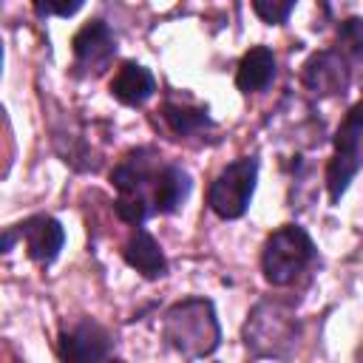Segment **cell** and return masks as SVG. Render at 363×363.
Wrapping results in <instances>:
<instances>
[{
  "label": "cell",
  "mask_w": 363,
  "mask_h": 363,
  "mask_svg": "<svg viewBox=\"0 0 363 363\" xmlns=\"http://www.w3.org/2000/svg\"><path fill=\"white\" fill-rule=\"evenodd\" d=\"M312 258H315V244L306 235V230L298 224H284L267 238L261 252V269L269 284L286 286L312 264Z\"/></svg>",
  "instance_id": "obj_3"
},
{
  "label": "cell",
  "mask_w": 363,
  "mask_h": 363,
  "mask_svg": "<svg viewBox=\"0 0 363 363\" xmlns=\"http://www.w3.org/2000/svg\"><path fill=\"white\" fill-rule=\"evenodd\" d=\"M255 176H258V162L252 156H244L227 164L210 184V193H207L210 210L221 218L244 216V210L250 207L252 190H255Z\"/></svg>",
  "instance_id": "obj_6"
},
{
  "label": "cell",
  "mask_w": 363,
  "mask_h": 363,
  "mask_svg": "<svg viewBox=\"0 0 363 363\" xmlns=\"http://www.w3.org/2000/svg\"><path fill=\"white\" fill-rule=\"evenodd\" d=\"M275 77V54L267 45H252L235 71V85L244 94H258L264 91Z\"/></svg>",
  "instance_id": "obj_13"
},
{
  "label": "cell",
  "mask_w": 363,
  "mask_h": 363,
  "mask_svg": "<svg viewBox=\"0 0 363 363\" xmlns=\"http://www.w3.org/2000/svg\"><path fill=\"white\" fill-rule=\"evenodd\" d=\"M17 235L26 241L28 258L37 261V264H51L60 255L62 241H65L62 224L57 218H51V216H31V218H26L17 227Z\"/></svg>",
  "instance_id": "obj_10"
},
{
  "label": "cell",
  "mask_w": 363,
  "mask_h": 363,
  "mask_svg": "<svg viewBox=\"0 0 363 363\" xmlns=\"http://www.w3.org/2000/svg\"><path fill=\"white\" fill-rule=\"evenodd\" d=\"M153 91H156V79L139 62H122L111 79V94L122 105H142L153 96Z\"/></svg>",
  "instance_id": "obj_12"
},
{
  "label": "cell",
  "mask_w": 363,
  "mask_h": 363,
  "mask_svg": "<svg viewBox=\"0 0 363 363\" xmlns=\"http://www.w3.org/2000/svg\"><path fill=\"white\" fill-rule=\"evenodd\" d=\"M360 136H363V99L349 108L335 136V153L326 167V190L332 201H340L349 182L360 170Z\"/></svg>",
  "instance_id": "obj_5"
},
{
  "label": "cell",
  "mask_w": 363,
  "mask_h": 363,
  "mask_svg": "<svg viewBox=\"0 0 363 363\" xmlns=\"http://www.w3.org/2000/svg\"><path fill=\"white\" fill-rule=\"evenodd\" d=\"M57 352L62 360H74V363L105 360V357H111V335L94 320H79L77 326H71L60 335Z\"/></svg>",
  "instance_id": "obj_9"
},
{
  "label": "cell",
  "mask_w": 363,
  "mask_h": 363,
  "mask_svg": "<svg viewBox=\"0 0 363 363\" xmlns=\"http://www.w3.org/2000/svg\"><path fill=\"white\" fill-rule=\"evenodd\" d=\"M164 340L184 357H204L218 346L216 309L204 298H187L164 312Z\"/></svg>",
  "instance_id": "obj_2"
},
{
  "label": "cell",
  "mask_w": 363,
  "mask_h": 363,
  "mask_svg": "<svg viewBox=\"0 0 363 363\" xmlns=\"http://www.w3.org/2000/svg\"><path fill=\"white\" fill-rule=\"evenodd\" d=\"M122 255H125V261H128L136 272H142L145 278H162V275L167 272V258H164L162 247H159L156 238H153L147 230H142V227H136V233L125 241Z\"/></svg>",
  "instance_id": "obj_11"
},
{
  "label": "cell",
  "mask_w": 363,
  "mask_h": 363,
  "mask_svg": "<svg viewBox=\"0 0 363 363\" xmlns=\"http://www.w3.org/2000/svg\"><path fill=\"white\" fill-rule=\"evenodd\" d=\"M162 156L150 147L128 153L111 173V182L116 187L113 210L125 224L139 227L147 216H153V187L156 176L162 170Z\"/></svg>",
  "instance_id": "obj_1"
},
{
  "label": "cell",
  "mask_w": 363,
  "mask_h": 363,
  "mask_svg": "<svg viewBox=\"0 0 363 363\" xmlns=\"http://www.w3.org/2000/svg\"><path fill=\"white\" fill-rule=\"evenodd\" d=\"M303 85L318 94V96H335L343 94L349 88L352 71H349V57L343 51H318L306 60L303 74H301Z\"/></svg>",
  "instance_id": "obj_8"
},
{
  "label": "cell",
  "mask_w": 363,
  "mask_h": 363,
  "mask_svg": "<svg viewBox=\"0 0 363 363\" xmlns=\"http://www.w3.org/2000/svg\"><path fill=\"white\" fill-rule=\"evenodd\" d=\"M82 3H85V0H31L34 11H37L40 17H51V14H57V17H71V14H77V11L82 9Z\"/></svg>",
  "instance_id": "obj_17"
},
{
  "label": "cell",
  "mask_w": 363,
  "mask_h": 363,
  "mask_svg": "<svg viewBox=\"0 0 363 363\" xmlns=\"http://www.w3.org/2000/svg\"><path fill=\"white\" fill-rule=\"evenodd\" d=\"M190 193V179L179 164L164 162L159 176H156V187H153V210L156 213H176L182 207V201Z\"/></svg>",
  "instance_id": "obj_14"
},
{
  "label": "cell",
  "mask_w": 363,
  "mask_h": 363,
  "mask_svg": "<svg viewBox=\"0 0 363 363\" xmlns=\"http://www.w3.org/2000/svg\"><path fill=\"white\" fill-rule=\"evenodd\" d=\"M295 3L298 0H252V9H255V14L264 23L278 26V23H284L289 17V11L295 9Z\"/></svg>",
  "instance_id": "obj_16"
},
{
  "label": "cell",
  "mask_w": 363,
  "mask_h": 363,
  "mask_svg": "<svg viewBox=\"0 0 363 363\" xmlns=\"http://www.w3.org/2000/svg\"><path fill=\"white\" fill-rule=\"evenodd\" d=\"M162 119L167 122V128H170L179 139L201 136V133L210 130V125H213L204 108H190V105H182V102H164Z\"/></svg>",
  "instance_id": "obj_15"
},
{
  "label": "cell",
  "mask_w": 363,
  "mask_h": 363,
  "mask_svg": "<svg viewBox=\"0 0 363 363\" xmlns=\"http://www.w3.org/2000/svg\"><path fill=\"white\" fill-rule=\"evenodd\" d=\"M71 45H74L77 68H79L82 74H102V71L111 65L113 54H116L113 31H111L102 20L85 23V26L74 34Z\"/></svg>",
  "instance_id": "obj_7"
},
{
  "label": "cell",
  "mask_w": 363,
  "mask_h": 363,
  "mask_svg": "<svg viewBox=\"0 0 363 363\" xmlns=\"http://www.w3.org/2000/svg\"><path fill=\"white\" fill-rule=\"evenodd\" d=\"M244 343L255 357H286L298 343V320L286 306L264 301L244 326Z\"/></svg>",
  "instance_id": "obj_4"
}]
</instances>
